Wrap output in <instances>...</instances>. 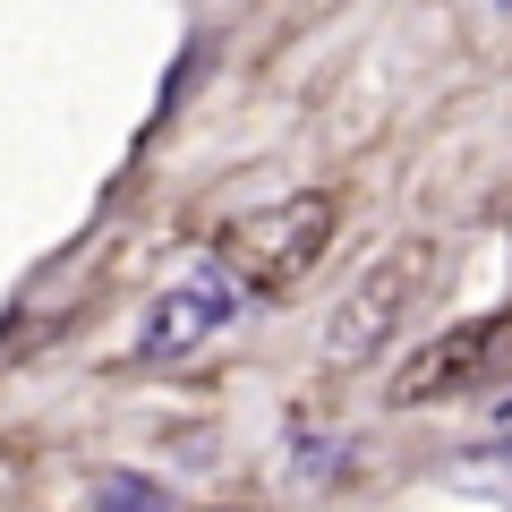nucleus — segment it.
I'll list each match as a JSON object with an SVG mask.
<instances>
[{"label": "nucleus", "mask_w": 512, "mask_h": 512, "mask_svg": "<svg viewBox=\"0 0 512 512\" xmlns=\"http://www.w3.org/2000/svg\"><path fill=\"white\" fill-rule=\"evenodd\" d=\"M427 274H436V248H427V239H402L384 265H367L359 291H350L342 308H333V325H325V359L333 367H367L384 342H393V325L419 308Z\"/></svg>", "instance_id": "nucleus-1"}, {"label": "nucleus", "mask_w": 512, "mask_h": 512, "mask_svg": "<svg viewBox=\"0 0 512 512\" xmlns=\"http://www.w3.org/2000/svg\"><path fill=\"white\" fill-rule=\"evenodd\" d=\"M333 239V197H282V205H256L248 222H231V265L256 282V291H291Z\"/></svg>", "instance_id": "nucleus-2"}, {"label": "nucleus", "mask_w": 512, "mask_h": 512, "mask_svg": "<svg viewBox=\"0 0 512 512\" xmlns=\"http://www.w3.org/2000/svg\"><path fill=\"white\" fill-rule=\"evenodd\" d=\"M231 316H239V282L214 274V265H197L188 282H171V291L146 308V325H137V359H180V350H197L205 333H222Z\"/></svg>", "instance_id": "nucleus-3"}, {"label": "nucleus", "mask_w": 512, "mask_h": 512, "mask_svg": "<svg viewBox=\"0 0 512 512\" xmlns=\"http://www.w3.org/2000/svg\"><path fill=\"white\" fill-rule=\"evenodd\" d=\"M487 350H495V325H453V333H436V342H419V350L402 359V376H393V402H402V410L453 402L461 384L487 367Z\"/></svg>", "instance_id": "nucleus-4"}, {"label": "nucleus", "mask_w": 512, "mask_h": 512, "mask_svg": "<svg viewBox=\"0 0 512 512\" xmlns=\"http://www.w3.org/2000/svg\"><path fill=\"white\" fill-rule=\"evenodd\" d=\"M103 512H163L154 487H103Z\"/></svg>", "instance_id": "nucleus-5"}]
</instances>
